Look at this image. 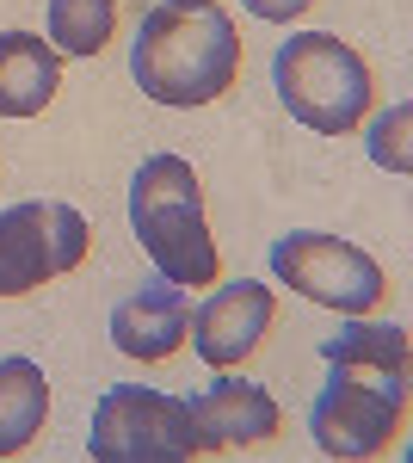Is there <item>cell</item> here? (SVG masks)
<instances>
[{
  "label": "cell",
  "instance_id": "obj_1",
  "mask_svg": "<svg viewBox=\"0 0 413 463\" xmlns=\"http://www.w3.org/2000/svg\"><path fill=\"white\" fill-rule=\"evenodd\" d=\"M327 358V390L309 408V432L327 458H377L395 445V432L408 420V327L389 321H345L340 334L321 346Z\"/></svg>",
  "mask_w": 413,
  "mask_h": 463
},
{
  "label": "cell",
  "instance_id": "obj_2",
  "mask_svg": "<svg viewBox=\"0 0 413 463\" xmlns=\"http://www.w3.org/2000/svg\"><path fill=\"white\" fill-rule=\"evenodd\" d=\"M142 99L161 106H210L241 80V32L235 19L210 6H155L130 50Z\"/></svg>",
  "mask_w": 413,
  "mask_h": 463
},
{
  "label": "cell",
  "instance_id": "obj_3",
  "mask_svg": "<svg viewBox=\"0 0 413 463\" xmlns=\"http://www.w3.org/2000/svg\"><path fill=\"white\" fill-rule=\"evenodd\" d=\"M130 229L167 285H216V241H210L192 161H179V155L142 161V174L130 179Z\"/></svg>",
  "mask_w": 413,
  "mask_h": 463
},
{
  "label": "cell",
  "instance_id": "obj_4",
  "mask_svg": "<svg viewBox=\"0 0 413 463\" xmlns=\"http://www.w3.org/2000/svg\"><path fill=\"white\" fill-rule=\"evenodd\" d=\"M277 99L296 124H309L321 137L358 130V118L371 111V69L364 56L327 32H290V43L272 56Z\"/></svg>",
  "mask_w": 413,
  "mask_h": 463
},
{
  "label": "cell",
  "instance_id": "obj_5",
  "mask_svg": "<svg viewBox=\"0 0 413 463\" xmlns=\"http://www.w3.org/2000/svg\"><path fill=\"white\" fill-rule=\"evenodd\" d=\"M93 463H192L204 458L192 408L167 390H142V383H111L93 408Z\"/></svg>",
  "mask_w": 413,
  "mask_h": 463
},
{
  "label": "cell",
  "instance_id": "obj_6",
  "mask_svg": "<svg viewBox=\"0 0 413 463\" xmlns=\"http://www.w3.org/2000/svg\"><path fill=\"white\" fill-rule=\"evenodd\" d=\"M93 248V229L74 204L32 198L0 211V297H32L37 285L74 272Z\"/></svg>",
  "mask_w": 413,
  "mask_h": 463
},
{
  "label": "cell",
  "instance_id": "obj_7",
  "mask_svg": "<svg viewBox=\"0 0 413 463\" xmlns=\"http://www.w3.org/2000/svg\"><path fill=\"white\" fill-rule=\"evenodd\" d=\"M272 272L296 297H309L321 309H340V316H364L389 297V279H382L377 260L340 235H321V229H290L272 248Z\"/></svg>",
  "mask_w": 413,
  "mask_h": 463
},
{
  "label": "cell",
  "instance_id": "obj_8",
  "mask_svg": "<svg viewBox=\"0 0 413 463\" xmlns=\"http://www.w3.org/2000/svg\"><path fill=\"white\" fill-rule=\"evenodd\" d=\"M277 297L259 279H235L216 297H204V309L192 316V353L204 358L210 371H235L247 353H259V340L272 334Z\"/></svg>",
  "mask_w": 413,
  "mask_h": 463
},
{
  "label": "cell",
  "instance_id": "obj_9",
  "mask_svg": "<svg viewBox=\"0 0 413 463\" xmlns=\"http://www.w3.org/2000/svg\"><path fill=\"white\" fill-rule=\"evenodd\" d=\"M185 408H192V427H198V445H204V451L266 445L277 432V402L259 390V383L235 377V371H216Z\"/></svg>",
  "mask_w": 413,
  "mask_h": 463
},
{
  "label": "cell",
  "instance_id": "obj_10",
  "mask_svg": "<svg viewBox=\"0 0 413 463\" xmlns=\"http://www.w3.org/2000/svg\"><path fill=\"white\" fill-rule=\"evenodd\" d=\"M185 334H192V303H185L179 285H167V279L130 290V297L111 309V346L124 358H142V364L173 358L185 346Z\"/></svg>",
  "mask_w": 413,
  "mask_h": 463
},
{
  "label": "cell",
  "instance_id": "obj_11",
  "mask_svg": "<svg viewBox=\"0 0 413 463\" xmlns=\"http://www.w3.org/2000/svg\"><path fill=\"white\" fill-rule=\"evenodd\" d=\"M62 87V50L32 32H0V118H37Z\"/></svg>",
  "mask_w": 413,
  "mask_h": 463
},
{
  "label": "cell",
  "instance_id": "obj_12",
  "mask_svg": "<svg viewBox=\"0 0 413 463\" xmlns=\"http://www.w3.org/2000/svg\"><path fill=\"white\" fill-rule=\"evenodd\" d=\"M50 414V383L32 358H0V458H19L43 432Z\"/></svg>",
  "mask_w": 413,
  "mask_h": 463
},
{
  "label": "cell",
  "instance_id": "obj_13",
  "mask_svg": "<svg viewBox=\"0 0 413 463\" xmlns=\"http://www.w3.org/2000/svg\"><path fill=\"white\" fill-rule=\"evenodd\" d=\"M117 32V0H50V43L62 56H99Z\"/></svg>",
  "mask_w": 413,
  "mask_h": 463
},
{
  "label": "cell",
  "instance_id": "obj_14",
  "mask_svg": "<svg viewBox=\"0 0 413 463\" xmlns=\"http://www.w3.org/2000/svg\"><path fill=\"white\" fill-rule=\"evenodd\" d=\"M401 130H408V106H395L389 118H382L377 130H371V155H377L382 167H395V174H408V143H401Z\"/></svg>",
  "mask_w": 413,
  "mask_h": 463
},
{
  "label": "cell",
  "instance_id": "obj_15",
  "mask_svg": "<svg viewBox=\"0 0 413 463\" xmlns=\"http://www.w3.org/2000/svg\"><path fill=\"white\" fill-rule=\"evenodd\" d=\"M253 19H266V25H290V19H303L314 0H241Z\"/></svg>",
  "mask_w": 413,
  "mask_h": 463
},
{
  "label": "cell",
  "instance_id": "obj_16",
  "mask_svg": "<svg viewBox=\"0 0 413 463\" xmlns=\"http://www.w3.org/2000/svg\"><path fill=\"white\" fill-rule=\"evenodd\" d=\"M167 6H210V0H167Z\"/></svg>",
  "mask_w": 413,
  "mask_h": 463
}]
</instances>
